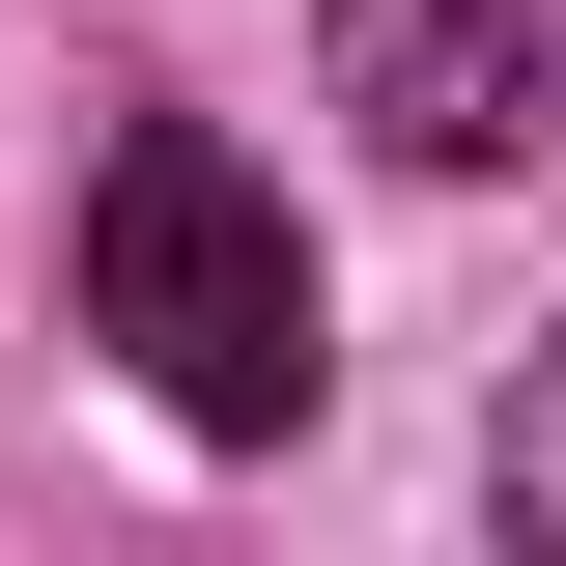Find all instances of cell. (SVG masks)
Here are the masks:
<instances>
[{
  "instance_id": "3",
  "label": "cell",
  "mask_w": 566,
  "mask_h": 566,
  "mask_svg": "<svg viewBox=\"0 0 566 566\" xmlns=\"http://www.w3.org/2000/svg\"><path fill=\"white\" fill-rule=\"evenodd\" d=\"M482 482H510V538H566V340L510 368V424H482Z\"/></svg>"
},
{
  "instance_id": "2",
  "label": "cell",
  "mask_w": 566,
  "mask_h": 566,
  "mask_svg": "<svg viewBox=\"0 0 566 566\" xmlns=\"http://www.w3.org/2000/svg\"><path fill=\"white\" fill-rule=\"evenodd\" d=\"M312 85L368 114V170L482 199V170H538V114H566V29H538V0H340V29H312Z\"/></svg>"
},
{
  "instance_id": "1",
  "label": "cell",
  "mask_w": 566,
  "mask_h": 566,
  "mask_svg": "<svg viewBox=\"0 0 566 566\" xmlns=\"http://www.w3.org/2000/svg\"><path fill=\"white\" fill-rule=\"evenodd\" d=\"M85 340L199 453H283L312 424V368H340L312 340V227H283V170L227 114H114V170H85Z\"/></svg>"
}]
</instances>
